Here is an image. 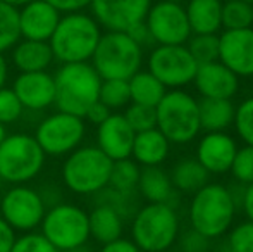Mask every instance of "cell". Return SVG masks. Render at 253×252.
<instances>
[{
  "mask_svg": "<svg viewBox=\"0 0 253 252\" xmlns=\"http://www.w3.org/2000/svg\"><path fill=\"white\" fill-rule=\"evenodd\" d=\"M184 10L191 35H217L222 28V0H190Z\"/></svg>",
  "mask_w": 253,
  "mask_h": 252,
  "instance_id": "obj_24",
  "label": "cell"
},
{
  "mask_svg": "<svg viewBox=\"0 0 253 252\" xmlns=\"http://www.w3.org/2000/svg\"><path fill=\"white\" fill-rule=\"evenodd\" d=\"M155 112L157 128L170 144H190L200 135L202 125L198 101L183 88L166 92L164 99L155 107Z\"/></svg>",
  "mask_w": 253,
  "mask_h": 252,
  "instance_id": "obj_7",
  "label": "cell"
},
{
  "mask_svg": "<svg viewBox=\"0 0 253 252\" xmlns=\"http://www.w3.org/2000/svg\"><path fill=\"white\" fill-rule=\"evenodd\" d=\"M66 252H93L88 246H81V247H76V249L73 251H66Z\"/></svg>",
  "mask_w": 253,
  "mask_h": 252,
  "instance_id": "obj_51",
  "label": "cell"
},
{
  "mask_svg": "<svg viewBox=\"0 0 253 252\" xmlns=\"http://www.w3.org/2000/svg\"><path fill=\"white\" fill-rule=\"evenodd\" d=\"M140 164L131 157L112 162L109 185L110 189L123 192V194H138V180H140Z\"/></svg>",
  "mask_w": 253,
  "mask_h": 252,
  "instance_id": "obj_29",
  "label": "cell"
},
{
  "mask_svg": "<svg viewBox=\"0 0 253 252\" xmlns=\"http://www.w3.org/2000/svg\"><path fill=\"white\" fill-rule=\"evenodd\" d=\"M88 228L90 239L105 246L123 237L124 219L109 205L95 204L93 209L88 212Z\"/></svg>",
  "mask_w": 253,
  "mask_h": 252,
  "instance_id": "obj_25",
  "label": "cell"
},
{
  "mask_svg": "<svg viewBox=\"0 0 253 252\" xmlns=\"http://www.w3.org/2000/svg\"><path fill=\"white\" fill-rule=\"evenodd\" d=\"M127 35H129L131 38H133L134 42H136L138 45H140L141 49L147 47V45H152L153 40L150 37V31H148L147 24H145V21H141V23L134 24V26H131L129 30L126 31Z\"/></svg>",
  "mask_w": 253,
  "mask_h": 252,
  "instance_id": "obj_44",
  "label": "cell"
},
{
  "mask_svg": "<svg viewBox=\"0 0 253 252\" xmlns=\"http://www.w3.org/2000/svg\"><path fill=\"white\" fill-rule=\"evenodd\" d=\"M47 155L33 135L10 133L0 144V182L26 185L42 173Z\"/></svg>",
  "mask_w": 253,
  "mask_h": 252,
  "instance_id": "obj_8",
  "label": "cell"
},
{
  "mask_svg": "<svg viewBox=\"0 0 253 252\" xmlns=\"http://www.w3.org/2000/svg\"><path fill=\"white\" fill-rule=\"evenodd\" d=\"M42 235L59 252L73 251L86 246L90 240L88 212L80 205L69 202H59L50 205L40 225Z\"/></svg>",
  "mask_w": 253,
  "mask_h": 252,
  "instance_id": "obj_9",
  "label": "cell"
},
{
  "mask_svg": "<svg viewBox=\"0 0 253 252\" xmlns=\"http://www.w3.org/2000/svg\"><path fill=\"white\" fill-rule=\"evenodd\" d=\"M191 57L197 64L219 61V37L217 35H191L186 42Z\"/></svg>",
  "mask_w": 253,
  "mask_h": 252,
  "instance_id": "obj_34",
  "label": "cell"
},
{
  "mask_svg": "<svg viewBox=\"0 0 253 252\" xmlns=\"http://www.w3.org/2000/svg\"><path fill=\"white\" fill-rule=\"evenodd\" d=\"M12 90L28 111H45L55 102V81L48 71L19 73L12 83Z\"/></svg>",
  "mask_w": 253,
  "mask_h": 252,
  "instance_id": "obj_16",
  "label": "cell"
},
{
  "mask_svg": "<svg viewBox=\"0 0 253 252\" xmlns=\"http://www.w3.org/2000/svg\"><path fill=\"white\" fill-rule=\"evenodd\" d=\"M84 135L86 121L83 118L57 111L38 123L33 137L45 155L62 157L80 147Z\"/></svg>",
  "mask_w": 253,
  "mask_h": 252,
  "instance_id": "obj_10",
  "label": "cell"
},
{
  "mask_svg": "<svg viewBox=\"0 0 253 252\" xmlns=\"http://www.w3.org/2000/svg\"><path fill=\"white\" fill-rule=\"evenodd\" d=\"M138 194L150 204H169L172 207L176 199V189L172 187L170 176L160 166H145L140 171Z\"/></svg>",
  "mask_w": 253,
  "mask_h": 252,
  "instance_id": "obj_21",
  "label": "cell"
},
{
  "mask_svg": "<svg viewBox=\"0 0 253 252\" xmlns=\"http://www.w3.org/2000/svg\"><path fill=\"white\" fill-rule=\"evenodd\" d=\"M148 71L170 90L193 83L198 64L186 45H157L148 55Z\"/></svg>",
  "mask_w": 253,
  "mask_h": 252,
  "instance_id": "obj_12",
  "label": "cell"
},
{
  "mask_svg": "<svg viewBox=\"0 0 253 252\" xmlns=\"http://www.w3.org/2000/svg\"><path fill=\"white\" fill-rule=\"evenodd\" d=\"M145 24L157 45H186L191 37L186 10L176 0H159L152 3Z\"/></svg>",
  "mask_w": 253,
  "mask_h": 252,
  "instance_id": "obj_13",
  "label": "cell"
},
{
  "mask_svg": "<svg viewBox=\"0 0 253 252\" xmlns=\"http://www.w3.org/2000/svg\"><path fill=\"white\" fill-rule=\"evenodd\" d=\"M229 171L241 185L253 183V145H243L241 149H238Z\"/></svg>",
  "mask_w": 253,
  "mask_h": 252,
  "instance_id": "obj_36",
  "label": "cell"
},
{
  "mask_svg": "<svg viewBox=\"0 0 253 252\" xmlns=\"http://www.w3.org/2000/svg\"><path fill=\"white\" fill-rule=\"evenodd\" d=\"M112 162L97 145H80L67 154L60 176L73 194L95 195L109 185Z\"/></svg>",
  "mask_w": 253,
  "mask_h": 252,
  "instance_id": "obj_6",
  "label": "cell"
},
{
  "mask_svg": "<svg viewBox=\"0 0 253 252\" xmlns=\"http://www.w3.org/2000/svg\"><path fill=\"white\" fill-rule=\"evenodd\" d=\"M62 14L45 0H31L19 7V33L24 40L48 42Z\"/></svg>",
  "mask_w": 253,
  "mask_h": 252,
  "instance_id": "obj_18",
  "label": "cell"
},
{
  "mask_svg": "<svg viewBox=\"0 0 253 252\" xmlns=\"http://www.w3.org/2000/svg\"><path fill=\"white\" fill-rule=\"evenodd\" d=\"M243 2H248V3H253V0H243Z\"/></svg>",
  "mask_w": 253,
  "mask_h": 252,
  "instance_id": "obj_53",
  "label": "cell"
},
{
  "mask_svg": "<svg viewBox=\"0 0 253 252\" xmlns=\"http://www.w3.org/2000/svg\"><path fill=\"white\" fill-rule=\"evenodd\" d=\"M98 252H141V251L134 246L133 240H127V239H123V237H121V239L114 240V242L102 246V249Z\"/></svg>",
  "mask_w": 253,
  "mask_h": 252,
  "instance_id": "obj_46",
  "label": "cell"
},
{
  "mask_svg": "<svg viewBox=\"0 0 253 252\" xmlns=\"http://www.w3.org/2000/svg\"><path fill=\"white\" fill-rule=\"evenodd\" d=\"M193 83L202 99H229L231 101L240 90V78L220 61L200 64Z\"/></svg>",
  "mask_w": 253,
  "mask_h": 252,
  "instance_id": "obj_20",
  "label": "cell"
},
{
  "mask_svg": "<svg viewBox=\"0 0 253 252\" xmlns=\"http://www.w3.org/2000/svg\"><path fill=\"white\" fill-rule=\"evenodd\" d=\"M198 252H215V251H212V249H205V251H198Z\"/></svg>",
  "mask_w": 253,
  "mask_h": 252,
  "instance_id": "obj_52",
  "label": "cell"
},
{
  "mask_svg": "<svg viewBox=\"0 0 253 252\" xmlns=\"http://www.w3.org/2000/svg\"><path fill=\"white\" fill-rule=\"evenodd\" d=\"M169 176L176 190L184 194H195L209 183L210 173L197 161V157H184L172 166Z\"/></svg>",
  "mask_w": 253,
  "mask_h": 252,
  "instance_id": "obj_27",
  "label": "cell"
},
{
  "mask_svg": "<svg viewBox=\"0 0 253 252\" xmlns=\"http://www.w3.org/2000/svg\"><path fill=\"white\" fill-rule=\"evenodd\" d=\"M177 242H179V247L183 252H198L210 249V240L207 237H203L200 232H197L195 228L179 232Z\"/></svg>",
  "mask_w": 253,
  "mask_h": 252,
  "instance_id": "obj_41",
  "label": "cell"
},
{
  "mask_svg": "<svg viewBox=\"0 0 253 252\" xmlns=\"http://www.w3.org/2000/svg\"><path fill=\"white\" fill-rule=\"evenodd\" d=\"M90 61L102 80H129L141 69L143 49L126 31H105Z\"/></svg>",
  "mask_w": 253,
  "mask_h": 252,
  "instance_id": "obj_5",
  "label": "cell"
},
{
  "mask_svg": "<svg viewBox=\"0 0 253 252\" xmlns=\"http://www.w3.org/2000/svg\"><path fill=\"white\" fill-rule=\"evenodd\" d=\"M7 135H9V133H7V128H5V125H2V123H0V144H2L3 138H5Z\"/></svg>",
  "mask_w": 253,
  "mask_h": 252,
  "instance_id": "obj_50",
  "label": "cell"
},
{
  "mask_svg": "<svg viewBox=\"0 0 253 252\" xmlns=\"http://www.w3.org/2000/svg\"><path fill=\"white\" fill-rule=\"evenodd\" d=\"M229 252H253V221H245L229 230L227 237Z\"/></svg>",
  "mask_w": 253,
  "mask_h": 252,
  "instance_id": "obj_38",
  "label": "cell"
},
{
  "mask_svg": "<svg viewBox=\"0 0 253 252\" xmlns=\"http://www.w3.org/2000/svg\"><path fill=\"white\" fill-rule=\"evenodd\" d=\"M7 78H9V64H7V59L3 57L2 52H0V88L5 87Z\"/></svg>",
  "mask_w": 253,
  "mask_h": 252,
  "instance_id": "obj_48",
  "label": "cell"
},
{
  "mask_svg": "<svg viewBox=\"0 0 253 252\" xmlns=\"http://www.w3.org/2000/svg\"><path fill=\"white\" fill-rule=\"evenodd\" d=\"M2 2H5V3H9V5H12V7H23V5H26L28 2H31V0H2Z\"/></svg>",
  "mask_w": 253,
  "mask_h": 252,
  "instance_id": "obj_49",
  "label": "cell"
},
{
  "mask_svg": "<svg viewBox=\"0 0 253 252\" xmlns=\"http://www.w3.org/2000/svg\"><path fill=\"white\" fill-rule=\"evenodd\" d=\"M17 235L12 228L9 226V223H5L0 218V252H10L12 246L16 242Z\"/></svg>",
  "mask_w": 253,
  "mask_h": 252,
  "instance_id": "obj_45",
  "label": "cell"
},
{
  "mask_svg": "<svg viewBox=\"0 0 253 252\" xmlns=\"http://www.w3.org/2000/svg\"><path fill=\"white\" fill-rule=\"evenodd\" d=\"M93 197L95 204H105L109 207H112L124 221L133 218L138 209H140L136 194H123V192H117L110 189V187H105L98 194H95Z\"/></svg>",
  "mask_w": 253,
  "mask_h": 252,
  "instance_id": "obj_30",
  "label": "cell"
},
{
  "mask_svg": "<svg viewBox=\"0 0 253 252\" xmlns=\"http://www.w3.org/2000/svg\"><path fill=\"white\" fill-rule=\"evenodd\" d=\"M12 64L19 73H38L47 71L55 61L48 42L19 40L12 47Z\"/></svg>",
  "mask_w": 253,
  "mask_h": 252,
  "instance_id": "obj_23",
  "label": "cell"
},
{
  "mask_svg": "<svg viewBox=\"0 0 253 252\" xmlns=\"http://www.w3.org/2000/svg\"><path fill=\"white\" fill-rule=\"evenodd\" d=\"M19 40V9L0 0V52L10 50Z\"/></svg>",
  "mask_w": 253,
  "mask_h": 252,
  "instance_id": "obj_31",
  "label": "cell"
},
{
  "mask_svg": "<svg viewBox=\"0 0 253 252\" xmlns=\"http://www.w3.org/2000/svg\"><path fill=\"white\" fill-rule=\"evenodd\" d=\"M52 7H55L60 14H71V12H83L88 9L91 0H45Z\"/></svg>",
  "mask_w": 253,
  "mask_h": 252,
  "instance_id": "obj_42",
  "label": "cell"
},
{
  "mask_svg": "<svg viewBox=\"0 0 253 252\" xmlns=\"http://www.w3.org/2000/svg\"><path fill=\"white\" fill-rule=\"evenodd\" d=\"M23 111L24 107L21 105L12 88H0V123L5 126L12 125L23 116Z\"/></svg>",
  "mask_w": 253,
  "mask_h": 252,
  "instance_id": "obj_39",
  "label": "cell"
},
{
  "mask_svg": "<svg viewBox=\"0 0 253 252\" xmlns=\"http://www.w3.org/2000/svg\"><path fill=\"white\" fill-rule=\"evenodd\" d=\"M181 232L176 207L145 204L131 218V237L141 252H166L177 242Z\"/></svg>",
  "mask_w": 253,
  "mask_h": 252,
  "instance_id": "obj_4",
  "label": "cell"
},
{
  "mask_svg": "<svg viewBox=\"0 0 253 252\" xmlns=\"http://www.w3.org/2000/svg\"><path fill=\"white\" fill-rule=\"evenodd\" d=\"M252 3L243 0H227L222 3V28L226 30L252 28Z\"/></svg>",
  "mask_w": 253,
  "mask_h": 252,
  "instance_id": "obj_33",
  "label": "cell"
},
{
  "mask_svg": "<svg viewBox=\"0 0 253 252\" xmlns=\"http://www.w3.org/2000/svg\"><path fill=\"white\" fill-rule=\"evenodd\" d=\"M110 114H112V111H110L107 105H103L100 101H97L95 104H91L90 107H88V111L84 112L83 119L88 123H91V125L98 126V125H102Z\"/></svg>",
  "mask_w": 253,
  "mask_h": 252,
  "instance_id": "obj_43",
  "label": "cell"
},
{
  "mask_svg": "<svg viewBox=\"0 0 253 252\" xmlns=\"http://www.w3.org/2000/svg\"><path fill=\"white\" fill-rule=\"evenodd\" d=\"M150 5L152 0H91L90 10L100 28L107 31H127L145 21Z\"/></svg>",
  "mask_w": 253,
  "mask_h": 252,
  "instance_id": "obj_14",
  "label": "cell"
},
{
  "mask_svg": "<svg viewBox=\"0 0 253 252\" xmlns=\"http://www.w3.org/2000/svg\"><path fill=\"white\" fill-rule=\"evenodd\" d=\"M124 118H126L127 125L133 128L134 133H140V131H147L152 128H157V112L155 107H148V105L141 104H133L131 102L126 107L124 112Z\"/></svg>",
  "mask_w": 253,
  "mask_h": 252,
  "instance_id": "obj_35",
  "label": "cell"
},
{
  "mask_svg": "<svg viewBox=\"0 0 253 252\" xmlns=\"http://www.w3.org/2000/svg\"><path fill=\"white\" fill-rule=\"evenodd\" d=\"M10 252H59L42 233L30 232L16 239Z\"/></svg>",
  "mask_w": 253,
  "mask_h": 252,
  "instance_id": "obj_40",
  "label": "cell"
},
{
  "mask_svg": "<svg viewBox=\"0 0 253 252\" xmlns=\"http://www.w3.org/2000/svg\"><path fill=\"white\" fill-rule=\"evenodd\" d=\"M127 85H129L131 102L148 105V107H157L167 92V88L153 76L150 71L140 69L127 80Z\"/></svg>",
  "mask_w": 253,
  "mask_h": 252,
  "instance_id": "obj_28",
  "label": "cell"
},
{
  "mask_svg": "<svg viewBox=\"0 0 253 252\" xmlns=\"http://www.w3.org/2000/svg\"><path fill=\"white\" fill-rule=\"evenodd\" d=\"M98 101L110 111H117L131 104L127 80H102Z\"/></svg>",
  "mask_w": 253,
  "mask_h": 252,
  "instance_id": "obj_32",
  "label": "cell"
},
{
  "mask_svg": "<svg viewBox=\"0 0 253 252\" xmlns=\"http://www.w3.org/2000/svg\"><path fill=\"white\" fill-rule=\"evenodd\" d=\"M200 125L205 131H226L233 125L236 105L229 99H202L198 101Z\"/></svg>",
  "mask_w": 253,
  "mask_h": 252,
  "instance_id": "obj_26",
  "label": "cell"
},
{
  "mask_svg": "<svg viewBox=\"0 0 253 252\" xmlns=\"http://www.w3.org/2000/svg\"><path fill=\"white\" fill-rule=\"evenodd\" d=\"M233 125L245 145H253V97L245 99L236 107Z\"/></svg>",
  "mask_w": 253,
  "mask_h": 252,
  "instance_id": "obj_37",
  "label": "cell"
},
{
  "mask_svg": "<svg viewBox=\"0 0 253 252\" xmlns=\"http://www.w3.org/2000/svg\"><path fill=\"white\" fill-rule=\"evenodd\" d=\"M0 201H2V192H0Z\"/></svg>",
  "mask_w": 253,
  "mask_h": 252,
  "instance_id": "obj_55",
  "label": "cell"
},
{
  "mask_svg": "<svg viewBox=\"0 0 253 252\" xmlns=\"http://www.w3.org/2000/svg\"><path fill=\"white\" fill-rule=\"evenodd\" d=\"M170 152V142L159 128L140 131L134 135L131 157L140 166H160Z\"/></svg>",
  "mask_w": 253,
  "mask_h": 252,
  "instance_id": "obj_22",
  "label": "cell"
},
{
  "mask_svg": "<svg viewBox=\"0 0 253 252\" xmlns=\"http://www.w3.org/2000/svg\"><path fill=\"white\" fill-rule=\"evenodd\" d=\"M219 61L238 78L253 76V28L224 31L219 37Z\"/></svg>",
  "mask_w": 253,
  "mask_h": 252,
  "instance_id": "obj_15",
  "label": "cell"
},
{
  "mask_svg": "<svg viewBox=\"0 0 253 252\" xmlns=\"http://www.w3.org/2000/svg\"><path fill=\"white\" fill-rule=\"evenodd\" d=\"M57 111L83 118L91 104L98 101L102 78L90 62L60 64L53 74Z\"/></svg>",
  "mask_w": 253,
  "mask_h": 252,
  "instance_id": "obj_2",
  "label": "cell"
},
{
  "mask_svg": "<svg viewBox=\"0 0 253 252\" xmlns=\"http://www.w3.org/2000/svg\"><path fill=\"white\" fill-rule=\"evenodd\" d=\"M236 211L229 187L220 183H207L195 192L188 216L191 228L200 232L209 240H213L229 232Z\"/></svg>",
  "mask_w": 253,
  "mask_h": 252,
  "instance_id": "obj_3",
  "label": "cell"
},
{
  "mask_svg": "<svg viewBox=\"0 0 253 252\" xmlns=\"http://www.w3.org/2000/svg\"><path fill=\"white\" fill-rule=\"evenodd\" d=\"M238 145L226 131H207L197 147V161L210 175H222L231 169Z\"/></svg>",
  "mask_w": 253,
  "mask_h": 252,
  "instance_id": "obj_17",
  "label": "cell"
},
{
  "mask_svg": "<svg viewBox=\"0 0 253 252\" xmlns=\"http://www.w3.org/2000/svg\"><path fill=\"white\" fill-rule=\"evenodd\" d=\"M241 209H243L245 214H247L248 221H253V183H250V185H245Z\"/></svg>",
  "mask_w": 253,
  "mask_h": 252,
  "instance_id": "obj_47",
  "label": "cell"
},
{
  "mask_svg": "<svg viewBox=\"0 0 253 252\" xmlns=\"http://www.w3.org/2000/svg\"><path fill=\"white\" fill-rule=\"evenodd\" d=\"M252 9H253V3H252ZM252 28H253V17H252Z\"/></svg>",
  "mask_w": 253,
  "mask_h": 252,
  "instance_id": "obj_54",
  "label": "cell"
},
{
  "mask_svg": "<svg viewBox=\"0 0 253 252\" xmlns=\"http://www.w3.org/2000/svg\"><path fill=\"white\" fill-rule=\"evenodd\" d=\"M47 212L43 199L40 192L28 185H12L5 194H2L0 201V218L14 232L30 233L35 232L43 221Z\"/></svg>",
  "mask_w": 253,
  "mask_h": 252,
  "instance_id": "obj_11",
  "label": "cell"
},
{
  "mask_svg": "<svg viewBox=\"0 0 253 252\" xmlns=\"http://www.w3.org/2000/svg\"><path fill=\"white\" fill-rule=\"evenodd\" d=\"M102 38V28L91 14H62L48 40L53 59L60 64L90 62Z\"/></svg>",
  "mask_w": 253,
  "mask_h": 252,
  "instance_id": "obj_1",
  "label": "cell"
},
{
  "mask_svg": "<svg viewBox=\"0 0 253 252\" xmlns=\"http://www.w3.org/2000/svg\"><path fill=\"white\" fill-rule=\"evenodd\" d=\"M134 131L127 125L126 118L119 112H112L102 125L97 126V147L110 161L131 157Z\"/></svg>",
  "mask_w": 253,
  "mask_h": 252,
  "instance_id": "obj_19",
  "label": "cell"
}]
</instances>
